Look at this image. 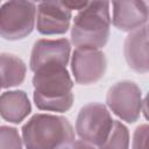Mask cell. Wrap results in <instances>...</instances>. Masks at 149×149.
<instances>
[{"instance_id": "5", "label": "cell", "mask_w": 149, "mask_h": 149, "mask_svg": "<svg viewBox=\"0 0 149 149\" xmlns=\"http://www.w3.org/2000/svg\"><path fill=\"white\" fill-rule=\"evenodd\" d=\"M113 119L107 107L100 102H90L81 107L76 120V132L81 141L100 146L108 136Z\"/></svg>"}, {"instance_id": "3", "label": "cell", "mask_w": 149, "mask_h": 149, "mask_svg": "<svg viewBox=\"0 0 149 149\" xmlns=\"http://www.w3.org/2000/svg\"><path fill=\"white\" fill-rule=\"evenodd\" d=\"M109 2L91 1L78 12L71 28V42L77 48L100 49L109 37Z\"/></svg>"}, {"instance_id": "9", "label": "cell", "mask_w": 149, "mask_h": 149, "mask_svg": "<svg viewBox=\"0 0 149 149\" xmlns=\"http://www.w3.org/2000/svg\"><path fill=\"white\" fill-rule=\"evenodd\" d=\"M72 12L63 1H43L37 5L36 29L42 35H62L70 28Z\"/></svg>"}, {"instance_id": "4", "label": "cell", "mask_w": 149, "mask_h": 149, "mask_svg": "<svg viewBox=\"0 0 149 149\" xmlns=\"http://www.w3.org/2000/svg\"><path fill=\"white\" fill-rule=\"evenodd\" d=\"M36 3L31 1H8L0 7V36L8 41L27 37L36 21Z\"/></svg>"}, {"instance_id": "11", "label": "cell", "mask_w": 149, "mask_h": 149, "mask_svg": "<svg viewBox=\"0 0 149 149\" xmlns=\"http://www.w3.org/2000/svg\"><path fill=\"white\" fill-rule=\"evenodd\" d=\"M123 54L128 66L137 73L149 71L148 61V27L143 26L132 31L125 41Z\"/></svg>"}, {"instance_id": "19", "label": "cell", "mask_w": 149, "mask_h": 149, "mask_svg": "<svg viewBox=\"0 0 149 149\" xmlns=\"http://www.w3.org/2000/svg\"><path fill=\"white\" fill-rule=\"evenodd\" d=\"M0 90H1V85H0Z\"/></svg>"}, {"instance_id": "2", "label": "cell", "mask_w": 149, "mask_h": 149, "mask_svg": "<svg viewBox=\"0 0 149 149\" xmlns=\"http://www.w3.org/2000/svg\"><path fill=\"white\" fill-rule=\"evenodd\" d=\"M21 130L27 149H71L74 143L73 127L61 115L35 114Z\"/></svg>"}, {"instance_id": "13", "label": "cell", "mask_w": 149, "mask_h": 149, "mask_svg": "<svg viewBox=\"0 0 149 149\" xmlns=\"http://www.w3.org/2000/svg\"><path fill=\"white\" fill-rule=\"evenodd\" d=\"M27 66L24 62L15 55L0 54V85L8 88L23 83L26 78Z\"/></svg>"}, {"instance_id": "18", "label": "cell", "mask_w": 149, "mask_h": 149, "mask_svg": "<svg viewBox=\"0 0 149 149\" xmlns=\"http://www.w3.org/2000/svg\"><path fill=\"white\" fill-rule=\"evenodd\" d=\"M71 149H94V147L84 142V141H74Z\"/></svg>"}, {"instance_id": "15", "label": "cell", "mask_w": 149, "mask_h": 149, "mask_svg": "<svg viewBox=\"0 0 149 149\" xmlns=\"http://www.w3.org/2000/svg\"><path fill=\"white\" fill-rule=\"evenodd\" d=\"M23 141L19 130L9 126H0V149H22Z\"/></svg>"}, {"instance_id": "14", "label": "cell", "mask_w": 149, "mask_h": 149, "mask_svg": "<svg viewBox=\"0 0 149 149\" xmlns=\"http://www.w3.org/2000/svg\"><path fill=\"white\" fill-rule=\"evenodd\" d=\"M99 149H129L128 128L121 121H113L112 129Z\"/></svg>"}, {"instance_id": "10", "label": "cell", "mask_w": 149, "mask_h": 149, "mask_svg": "<svg viewBox=\"0 0 149 149\" xmlns=\"http://www.w3.org/2000/svg\"><path fill=\"white\" fill-rule=\"evenodd\" d=\"M113 5L112 22L122 31H134L148 21V5L144 1H115Z\"/></svg>"}, {"instance_id": "8", "label": "cell", "mask_w": 149, "mask_h": 149, "mask_svg": "<svg viewBox=\"0 0 149 149\" xmlns=\"http://www.w3.org/2000/svg\"><path fill=\"white\" fill-rule=\"evenodd\" d=\"M71 45L69 40L42 38L34 43L30 55V70L36 72L45 66H65L69 63Z\"/></svg>"}, {"instance_id": "7", "label": "cell", "mask_w": 149, "mask_h": 149, "mask_svg": "<svg viewBox=\"0 0 149 149\" xmlns=\"http://www.w3.org/2000/svg\"><path fill=\"white\" fill-rule=\"evenodd\" d=\"M106 57L99 49L76 48L72 54L71 70L74 80L81 85L99 81L106 71Z\"/></svg>"}, {"instance_id": "12", "label": "cell", "mask_w": 149, "mask_h": 149, "mask_svg": "<svg viewBox=\"0 0 149 149\" xmlns=\"http://www.w3.org/2000/svg\"><path fill=\"white\" fill-rule=\"evenodd\" d=\"M31 112V104L24 91H7L0 95V116L12 123L22 122Z\"/></svg>"}, {"instance_id": "1", "label": "cell", "mask_w": 149, "mask_h": 149, "mask_svg": "<svg viewBox=\"0 0 149 149\" xmlns=\"http://www.w3.org/2000/svg\"><path fill=\"white\" fill-rule=\"evenodd\" d=\"M34 102L41 111L66 112L73 104V81L65 66H45L33 77Z\"/></svg>"}, {"instance_id": "16", "label": "cell", "mask_w": 149, "mask_h": 149, "mask_svg": "<svg viewBox=\"0 0 149 149\" xmlns=\"http://www.w3.org/2000/svg\"><path fill=\"white\" fill-rule=\"evenodd\" d=\"M148 130V125H141L135 129L133 136V149H147Z\"/></svg>"}, {"instance_id": "17", "label": "cell", "mask_w": 149, "mask_h": 149, "mask_svg": "<svg viewBox=\"0 0 149 149\" xmlns=\"http://www.w3.org/2000/svg\"><path fill=\"white\" fill-rule=\"evenodd\" d=\"M63 3H64L70 10H72V9H78V10H80V9H83V8L87 5V2H85V1H63Z\"/></svg>"}, {"instance_id": "6", "label": "cell", "mask_w": 149, "mask_h": 149, "mask_svg": "<svg viewBox=\"0 0 149 149\" xmlns=\"http://www.w3.org/2000/svg\"><path fill=\"white\" fill-rule=\"evenodd\" d=\"M144 102L146 100L142 99L141 88L130 80H122L114 84L106 95L108 108L128 123H134L139 120Z\"/></svg>"}]
</instances>
